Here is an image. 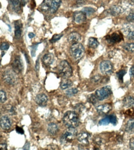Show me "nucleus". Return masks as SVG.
<instances>
[{"instance_id":"obj_11","label":"nucleus","mask_w":134,"mask_h":150,"mask_svg":"<svg viewBox=\"0 0 134 150\" xmlns=\"http://www.w3.org/2000/svg\"><path fill=\"white\" fill-rule=\"evenodd\" d=\"M90 137L91 135L88 132H82L78 134L77 140L82 145H88L90 143Z\"/></svg>"},{"instance_id":"obj_43","label":"nucleus","mask_w":134,"mask_h":150,"mask_svg":"<svg viewBox=\"0 0 134 150\" xmlns=\"http://www.w3.org/2000/svg\"><path fill=\"white\" fill-rule=\"evenodd\" d=\"M16 131L19 134H24V130H23V129L21 127H16Z\"/></svg>"},{"instance_id":"obj_37","label":"nucleus","mask_w":134,"mask_h":150,"mask_svg":"<svg viewBox=\"0 0 134 150\" xmlns=\"http://www.w3.org/2000/svg\"><path fill=\"white\" fill-rule=\"evenodd\" d=\"M9 47V45L8 42H2L1 45V51H7Z\"/></svg>"},{"instance_id":"obj_1","label":"nucleus","mask_w":134,"mask_h":150,"mask_svg":"<svg viewBox=\"0 0 134 150\" xmlns=\"http://www.w3.org/2000/svg\"><path fill=\"white\" fill-rule=\"evenodd\" d=\"M63 122L68 128H76L80 122L79 116L74 111H67L64 115Z\"/></svg>"},{"instance_id":"obj_30","label":"nucleus","mask_w":134,"mask_h":150,"mask_svg":"<svg viewBox=\"0 0 134 150\" xmlns=\"http://www.w3.org/2000/svg\"><path fill=\"white\" fill-rule=\"evenodd\" d=\"M82 11H83L84 13L88 16H90L91 15H92L94 12H95V9L92 8H90V7H85L84 8H83Z\"/></svg>"},{"instance_id":"obj_25","label":"nucleus","mask_w":134,"mask_h":150,"mask_svg":"<svg viewBox=\"0 0 134 150\" xmlns=\"http://www.w3.org/2000/svg\"><path fill=\"white\" fill-rule=\"evenodd\" d=\"M73 83L72 81L67 79H64L62 81H61V83L60 84V87L62 89L65 90L69 89V87H71Z\"/></svg>"},{"instance_id":"obj_45","label":"nucleus","mask_w":134,"mask_h":150,"mask_svg":"<svg viewBox=\"0 0 134 150\" xmlns=\"http://www.w3.org/2000/svg\"><path fill=\"white\" fill-rule=\"evenodd\" d=\"M29 37L30 38H33L35 36V34L33 33H30L29 35H28Z\"/></svg>"},{"instance_id":"obj_16","label":"nucleus","mask_w":134,"mask_h":150,"mask_svg":"<svg viewBox=\"0 0 134 150\" xmlns=\"http://www.w3.org/2000/svg\"><path fill=\"white\" fill-rule=\"evenodd\" d=\"M43 63L44 64V65H46L47 67L50 66L52 65L53 62H54V55L52 53H48L46 54L43 56V57L42 59Z\"/></svg>"},{"instance_id":"obj_44","label":"nucleus","mask_w":134,"mask_h":150,"mask_svg":"<svg viewBox=\"0 0 134 150\" xmlns=\"http://www.w3.org/2000/svg\"><path fill=\"white\" fill-rule=\"evenodd\" d=\"M0 147H1V150H6V148H7V145H6V143H1V146H0Z\"/></svg>"},{"instance_id":"obj_2","label":"nucleus","mask_w":134,"mask_h":150,"mask_svg":"<svg viewBox=\"0 0 134 150\" xmlns=\"http://www.w3.org/2000/svg\"><path fill=\"white\" fill-rule=\"evenodd\" d=\"M71 54L75 60H80L85 54L84 47L80 43H75L71 47Z\"/></svg>"},{"instance_id":"obj_32","label":"nucleus","mask_w":134,"mask_h":150,"mask_svg":"<svg viewBox=\"0 0 134 150\" xmlns=\"http://www.w3.org/2000/svg\"><path fill=\"white\" fill-rule=\"evenodd\" d=\"M84 108H85L84 105H82V104L76 105L75 106V107H74V109H75V110L77 112H80L83 111V110H84Z\"/></svg>"},{"instance_id":"obj_15","label":"nucleus","mask_w":134,"mask_h":150,"mask_svg":"<svg viewBox=\"0 0 134 150\" xmlns=\"http://www.w3.org/2000/svg\"><path fill=\"white\" fill-rule=\"evenodd\" d=\"M0 124H1V127L3 129L8 130L11 126V121L8 116H3L1 117Z\"/></svg>"},{"instance_id":"obj_7","label":"nucleus","mask_w":134,"mask_h":150,"mask_svg":"<svg viewBox=\"0 0 134 150\" xmlns=\"http://www.w3.org/2000/svg\"><path fill=\"white\" fill-rule=\"evenodd\" d=\"M100 70L104 74H110L113 71V65L109 60H104L100 64Z\"/></svg>"},{"instance_id":"obj_6","label":"nucleus","mask_w":134,"mask_h":150,"mask_svg":"<svg viewBox=\"0 0 134 150\" xmlns=\"http://www.w3.org/2000/svg\"><path fill=\"white\" fill-rule=\"evenodd\" d=\"M14 71L7 70L4 71L3 78L5 82L10 85H14L17 83V76Z\"/></svg>"},{"instance_id":"obj_41","label":"nucleus","mask_w":134,"mask_h":150,"mask_svg":"<svg viewBox=\"0 0 134 150\" xmlns=\"http://www.w3.org/2000/svg\"><path fill=\"white\" fill-rule=\"evenodd\" d=\"M130 147L132 149H133L134 150V137L133 138H132L130 140Z\"/></svg>"},{"instance_id":"obj_13","label":"nucleus","mask_w":134,"mask_h":150,"mask_svg":"<svg viewBox=\"0 0 134 150\" xmlns=\"http://www.w3.org/2000/svg\"><path fill=\"white\" fill-rule=\"evenodd\" d=\"M35 100L37 105L41 107H44L47 105L48 102V97L44 93H40L36 96Z\"/></svg>"},{"instance_id":"obj_18","label":"nucleus","mask_w":134,"mask_h":150,"mask_svg":"<svg viewBox=\"0 0 134 150\" xmlns=\"http://www.w3.org/2000/svg\"><path fill=\"white\" fill-rule=\"evenodd\" d=\"M22 32V23L21 21H17L15 22V37L17 39L20 38Z\"/></svg>"},{"instance_id":"obj_17","label":"nucleus","mask_w":134,"mask_h":150,"mask_svg":"<svg viewBox=\"0 0 134 150\" xmlns=\"http://www.w3.org/2000/svg\"><path fill=\"white\" fill-rule=\"evenodd\" d=\"M80 39H81V36L79 33L76 32H72L69 35L67 40L69 43L72 44V45H74V44L78 43L80 40Z\"/></svg>"},{"instance_id":"obj_12","label":"nucleus","mask_w":134,"mask_h":150,"mask_svg":"<svg viewBox=\"0 0 134 150\" xmlns=\"http://www.w3.org/2000/svg\"><path fill=\"white\" fill-rule=\"evenodd\" d=\"M123 35L119 32H115L106 36V40L111 44H114L123 40Z\"/></svg>"},{"instance_id":"obj_26","label":"nucleus","mask_w":134,"mask_h":150,"mask_svg":"<svg viewBox=\"0 0 134 150\" xmlns=\"http://www.w3.org/2000/svg\"><path fill=\"white\" fill-rule=\"evenodd\" d=\"M52 1L51 0H44L40 6V9L43 12H47L50 10Z\"/></svg>"},{"instance_id":"obj_19","label":"nucleus","mask_w":134,"mask_h":150,"mask_svg":"<svg viewBox=\"0 0 134 150\" xmlns=\"http://www.w3.org/2000/svg\"><path fill=\"white\" fill-rule=\"evenodd\" d=\"M110 12L113 16H118L124 12V10L120 5H114L110 9Z\"/></svg>"},{"instance_id":"obj_38","label":"nucleus","mask_w":134,"mask_h":150,"mask_svg":"<svg viewBox=\"0 0 134 150\" xmlns=\"http://www.w3.org/2000/svg\"><path fill=\"white\" fill-rule=\"evenodd\" d=\"M38 44H37L36 45H33L32 46V50H31V54H32V55L33 56V57H34V56L35 55V52L37 51V46H38Z\"/></svg>"},{"instance_id":"obj_5","label":"nucleus","mask_w":134,"mask_h":150,"mask_svg":"<svg viewBox=\"0 0 134 150\" xmlns=\"http://www.w3.org/2000/svg\"><path fill=\"white\" fill-rule=\"evenodd\" d=\"M111 94V87L109 86L101 87V88L98 89L95 92V96H97L99 100H103L109 97Z\"/></svg>"},{"instance_id":"obj_34","label":"nucleus","mask_w":134,"mask_h":150,"mask_svg":"<svg viewBox=\"0 0 134 150\" xmlns=\"http://www.w3.org/2000/svg\"><path fill=\"white\" fill-rule=\"evenodd\" d=\"M126 18L129 22H134V9L130 11L129 15L127 16Z\"/></svg>"},{"instance_id":"obj_36","label":"nucleus","mask_w":134,"mask_h":150,"mask_svg":"<svg viewBox=\"0 0 134 150\" xmlns=\"http://www.w3.org/2000/svg\"><path fill=\"white\" fill-rule=\"evenodd\" d=\"M63 36V35L62 34H60V35H57V34H56V35H54L53 36V38H52V40H51V42H55L56 41H58Z\"/></svg>"},{"instance_id":"obj_42","label":"nucleus","mask_w":134,"mask_h":150,"mask_svg":"<svg viewBox=\"0 0 134 150\" xmlns=\"http://www.w3.org/2000/svg\"><path fill=\"white\" fill-rule=\"evenodd\" d=\"M130 75L131 77L134 78V65H132V67L130 68Z\"/></svg>"},{"instance_id":"obj_33","label":"nucleus","mask_w":134,"mask_h":150,"mask_svg":"<svg viewBox=\"0 0 134 150\" xmlns=\"http://www.w3.org/2000/svg\"><path fill=\"white\" fill-rule=\"evenodd\" d=\"M6 99H7V98H6L5 92L3 90H1V92H0V101H1V103H4L6 100Z\"/></svg>"},{"instance_id":"obj_3","label":"nucleus","mask_w":134,"mask_h":150,"mask_svg":"<svg viewBox=\"0 0 134 150\" xmlns=\"http://www.w3.org/2000/svg\"><path fill=\"white\" fill-rule=\"evenodd\" d=\"M58 71L60 76L64 79H67L72 76V67L66 60L61 62L58 67Z\"/></svg>"},{"instance_id":"obj_21","label":"nucleus","mask_w":134,"mask_h":150,"mask_svg":"<svg viewBox=\"0 0 134 150\" xmlns=\"http://www.w3.org/2000/svg\"><path fill=\"white\" fill-rule=\"evenodd\" d=\"M123 104L125 107H133L134 106V98L130 96L125 97L123 100Z\"/></svg>"},{"instance_id":"obj_8","label":"nucleus","mask_w":134,"mask_h":150,"mask_svg":"<svg viewBox=\"0 0 134 150\" xmlns=\"http://www.w3.org/2000/svg\"><path fill=\"white\" fill-rule=\"evenodd\" d=\"M12 70L16 73H20L24 69V65L21 58L19 56H16L13 62H12Z\"/></svg>"},{"instance_id":"obj_4","label":"nucleus","mask_w":134,"mask_h":150,"mask_svg":"<svg viewBox=\"0 0 134 150\" xmlns=\"http://www.w3.org/2000/svg\"><path fill=\"white\" fill-rule=\"evenodd\" d=\"M77 135L75 128H68L63 133L61 137V143L63 144H66L68 143H71Z\"/></svg>"},{"instance_id":"obj_27","label":"nucleus","mask_w":134,"mask_h":150,"mask_svg":"<svg viewBox=\"0 0 134 150\" xmlns=\"http://www.w3.org/2000/svg\"><path fill=\"white\" fill-rule=\"evenodd\" d=\"M88 46L90 47L95 49L98 46L99 42L97 40V39L95 38H90L88 40Z\"/></svg>"},{"instance_id":"obj_31","label":"nucleus","mask_w":134,"mask_h":150,"mask_svg":"<svg viewBox=\"0 0 134 150\" xmlns=\"http://www.w3.org/2000/svg\"><path fill=\"white\" fill-rule=\"evenodd\" d=\"M77 93H78V90L76 88L69 89L67 91H66V95L67 96H69V97L73 96L77 94Z\"/></svg>"},{"instance_id":"obj_24","label":"nucleus","mask_w":134,"mask_h":150,"mask_svg":"<svg viewBox=\"0 0 134 150\" xmlns=\"http://www.w3.org/2000/svg\"><path fill=\"white\" fill-rule=\"evenodd\" d=\"M125 130L127 132L132 134L134 132V118L131 119L125 125Z\"/></svg>"},{"instance_id":"obj_23","label":"nucleus","mask_w":134,"mask_h":150,"mask_svg":"<svg viewBox=\"0 0 134 150\" xmlns=\"http://www.w3.org/2000/svg\"><path fill=\"white\" fill-rule=\"evenodd\" d=\"M61 4V0H52V6H51L50 12L52 13H55L59 8V6Z\"/></svg>"},{"instance_id":"obj_40","label":"nucleus","mask_w":134,"mask_h":150,"mask_svg":"<svg viewBox=\"0 0 134 150\" xmlns=\"http://www.w3.org/2000/svg\"><path fill=\"white\" fill-rule=\"evenodd\" d=\"M101 80V77L100 76H95L92 78V81L94 83H98Z\"/></svg>"},{"instance_id":"obj_14","label":"nucleus","mask_w":134,"mask_h":150,"mask_svg":"<svg viewBox=\"0 0 134 150\" xmlns=\"http://www.w3.org/2000/svg\"><path fill=\"white\" fill-rule=\"evenodd\" d=\"M112 110V106L109 103H105L103 105H99L97 107V111L100 114L105 115L107 114Z\"/></svg>"},{"instance_id":"obj_10","label":"nucleus","mask_w":134,"mask_h":150,"mask_svg":"<svg viewBox=\"0 0 134 150\" xmlns=\"http://www.w3.org/2000/svg\"><path fill=\"white\" fill-rule=\"evenodd\" d=\"M73 20L77 24H81L87 20V15L83 11H76L73 15Z\"/></svg>"},{"instance_id":"obj_35","label":"nucleus","mask_w":134,"mask_h":150,"mask_svg":"<svg viewBox=\"0 0 134 150\" xmlns=\"http://www.w3.org/2000/svg\"><path fill=\"white\" fill-rule=\"evenodd\" d=\"M125 73H126V71L125 70H120L119 72H118L117 73V76L118 77V79L120 81H123V77H124V76L125 75Z\"/></svg>"},{"instance_id":"obj_9","label":"nucleus","mask_w":134,"mask_h":150,"mask_svg":"<svg viewBox=\"0 0 134 150\" xmlns=\"http://www.w3.org/2000/svg\"><path fill=\"white\" fill-rule=\"evenodd\" d=\"M110 124H112L114 126H116L118 124L117 117L115 115H110L102 119L99 121V124L101 126H106Z\"/></svg>"},{"instance_id":"obj_46","label":"nucleus","mask_w":134,"mask_h":150,"mask_svg":"<svg viewBox=\"0 0 134 150\" xmlns=\"http://www.w3.org/2000/svg\"><path fill=\"white\" fill-rule=\"evenodd\" d=\"M132 1H134V0H132Z\"/></svg>"},{"instance_id":"obj_39","label":"nucleus","mask_w":134,"mask_h":150,"mask_svg":"<svg viewBox=\"0 0 134 150\" xmlns=\"http://www.w3.org/2000/svg\"><path fill=\"white\" fill-rule=\"evenodd\" d=\"M127 36L129 40H134V30H132L130 32H129L128 34H127Z\"/></svg>"},{"instance_id":"obj_20","label":"nucleus","mask_w":134,"mask_h":150,"mask_svg":"<svg viewBox=\"0 0 134 150\" xmlns=\"http://www.w3.org/2000/svg\"><path fill=\"white\" fill-rule=\"evenodd\" d=\"M26 3V0H11V4L15 10H20Z\"/></svg>"},{"instance_id":"obj_29","label":"nucleus","mask_w":134,"mask_h":150,"mask_svg":"<svg viewBox=\"0 0 134 150\" xmlns=\"http://www.w3.org/2000/svg\"><path fill=\"white\" fill-rule=\"evenodd\" d=\"M87 99H88V102L91 103L93 105H96L98 103V101L99 100L98 98L97 97V96L93 94L89 96Z\"/></svg>"},{"instance_id":"obj_22","label":"nucleus","mask_w":134,"mask_h":150,"mask_svg":"<svg viewBox=\"0 0 134 150\" xmlns=\"http://www.w3.org/2000/svg\"><path fill=\"white\" fill-rule=\"evenodd\" d=\"M59 127L57 126V125L55 123H50L48 126V132L51 134L54 135L58 132Z\"/></svg>"},{"instance_id":"obj_28","label":"nucleus","mask_w":134,"mask_h":150,"mask_svg":"<svg viewBox=\"0 0 134 150\" xmlns=\"http://www.w3.org/2000/svg\"><path fill=\"white\" fill-rule=\"evenodd\" d=\"M123 48L127 51L134 52V43H127L123 46Z\"/></svg>"}]
</instances>
